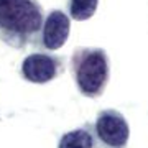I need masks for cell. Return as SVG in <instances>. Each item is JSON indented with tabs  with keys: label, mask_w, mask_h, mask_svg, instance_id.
<instances>
[{
	"label": "cell",
	"mask_w": 148,
	"mask_h": 148,
	"mask_svg": "<svg viewBox=\"0 0 148 148\" xmlns=\"http://www.w3.org/2000/svg\"><path fill=\"white\" fill-rule=\"evenodd\" d=\"M43 8L38 0H0V38L15 48L40 41Z\"/></svg>",
	"instance_id": "6da1fadb"
},
{
	"label": "cell",
	"mask_w": 148,
	"mask_h": 148,
	"mask_svg": "<svg viewBox=\"0 0 148 148\" xmlns=\"http://www.w3.org/2000/svg\"><path fill=\"white\" fill-rule=\"evenodd\" d=\"M71 73L81 94L99 97L106 90L110 76L109 56L102 48H76L71 56Z\"/></svg>",
	"instance_id": "7a4b0ae2"
},
{
	"label": "cell",
	"mask_w": 148,
	"mask_h": 148,
	"mask_svg": "<svg viewBox=\"0 0 148 148\" xmlns=\"http://www.w3.org/2000/svg\"><path fill=\"white\" fill-rule=\"evenodd\" d=\"M94 132L101 148H125L130 137L125 117L115 109H104L97 114Z\"/></svg>",
	"instance_id": "3957f363"
},
{
	"label": "cell",
	"mask_w": 148,
	"mask_h": 148,
	"mask_svg": "<svg viewBox=\"0 0 148 148\" xmlns=\"http://www.w3.org/2000/svg\"><path fill=\"white\" fill-rule=\"evenodd\" d=\"M64 69V59L46 53H33L23 59L21 76L30 82L45 84L56 79Z\"/></svg>",
	"instance_id": "277c9868"
},
{
	"label": "cell",
	"mask_w": 148,
	"mask_h": 148,
	"mask_svg": "<svg viewBox=\"0 0 148 148\" xmlns=\"http://www.w3.org/2000/svg\"><path fill=\"white\" fill-rule=\"evenodd\" d=\"M71 20L63 10H51L43 21L41 45L49 51L59 49L69 38Z\"/></svg>",
	"instance_id": "5b68a950"
},
{
	"label": "cell",
	"mask_w": 148,
	"mask_h": 148,
	"mask_svg": "<svg viewBox=\"0 0 148 148\" xmlns=\"http://www.w3.org/2000/svg\"><path fill=\"white\" fill-rule=\"evenodd\" d=\"M58 148H101L94 132V123H84L82 127L66 132L59 138Z\"/></svg>",
	"instance_id": "8992f818"
},
{
	"label": "cell",
	"mask_w": 148,
	"mask_h": 148,
	"mask_svg": "<svg viewBox=\"0 0 148 148\" xmlns=\"http://www.w3.org/2000/svg\"><path fill=\"white\" fill-rule=\"evenodd\" d=\"M99 0H68L69 16L77 21L89 20L95 13Z\"/></svg>",
	"instance_id": "52a82bcc"
}]
</instances>
